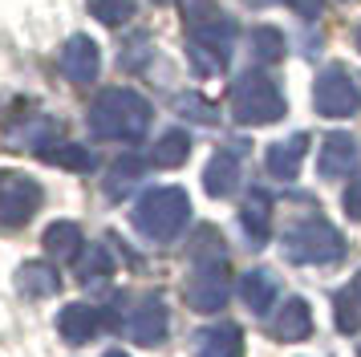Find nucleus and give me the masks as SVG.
I'll return each instance as SVG.
<instances>
[{"label":"nucleus","instance_id":"nucleus-29","mask_svg":"<svg viewBox=\"0 0 361 357\" xmlns=\"http://www.w3.org/2000/svg\"><path fill=\"white\" fill-rule=\"evenodd\" d=\"M90 13L98 16L102 25L118 29V25H126L134 16V0H90Z\"/></svg>","mask_w":361,"mask_h":357},{"label":"nucleus","instance_id":"nucleus-22","mask_svg":"<svg viewBox=\"0 0 361 357\" xmlns=\"http://www.w3.org/2000/svg\"><path fill=\"white\" fill-rule=\"evenodd\" d=\"M114 256H110V248L106 243H90L82 256H78V280H82L85 289H98V284H106L110 276H114Z\"/></svg>","mask_w":361,"mask_h":357},{"label":"nucleus","instance_id":"nucleus-24","mask_svg":"<svg viewBox=\"0 0 361 357\" xmlns=\"http://www.w3.org/2000/svg\"><path fill=\"white\" fill-rule=\"evenodd\" d=\"M187 155H191V134L187 130H166L163 138L154 143V167H183L187 162Z\"/></svg>","mask_w":361,"mask_h":357},{"label":"nucleus","instance_id":"nucleus-38","mask_svg":"<svg viewBox=\"0 0 361 357\" xmlns=\"http://www.w3.org/2000/svg\"><path fill=\"white\" fill-rule=\"evenodd\" d=\"M256 4H276V0H256Z\"/></svg>","mask_w":361,"mask_h":357},{"label":"nucleus","instance_id":"nucleus-17","mask_svg":"<svg viewBox=\"0 0 361 357\" xmlns=\"http://www.w3.org/2000/svg\"><path fill=\"white\" fill-rule=\"evenodd\" d=\"M268 333L276 341H305L312 333V308L309 301H300V296H288L280 313L268 321Z\"/></svg>","mask_w":361,"mask_h":357},{"label":"nucleus","instance_id":"nucleus-33","mask_svg":"<svg viewBox=\"0 0 361 357\" xmlns=\"http://www.w3.org/2000/svg\"><path fill=\"white\" fill-rule=\"evenodd\" d=\"M345 215L361 224V178L357 183H349V191H345Z\"/></svg>","mask_w":361,"mask_h":357},{"label":"nucleus","instance_id":"nucleus-3","mask_svg":"<svg viewBox=\"0 0 361 357\" xmlns=\"http://www.w3.org/2000/svg\"><path fill=\"white\" fill-rule=\"evenodd\" d=\"M288 110V102L280 94V85L272 78H264L260 69H252L244 78H235L231 85V118L244 126H272Z\"/></svg>","mask_w":361,"mask_h":357},{"label":"nucleus","instance_id":"nucleus-31","mask_svg":"<svg viewBox=\"0 0 361 357\" xmlns=\"http://www.w3.org/2000/svg\"><path fill=\"white\" fill-rule=\"evenodd\" d=\"M150 57H154V49H150V37H147V32H134L130 45L122 49V69H134V73H138V69H147Z\"/></svg>","mask_w":361,"mask_h":357},{"label":"nucleus","instance_id":"nucleus-32","mask_svg":"<svg viewBox=\"0 0 361 357\" xmlns=\"http://www.w3.org/2000/svg\"><path fill=\"white\" fill-rule=\"evenodd\" d=\"M179 4H183V16H187L191 29H195V25H207L212 16H219L215 0H179Z\"/></svg>","mask_w":361,"mask_h":357},{"label":"nucleus","instance_id":"nucleus-16","mask_svg":"<svg viewBox=\"0 0 361 357\" xmlns=\"http://www.w3.org/2000/svg\"><path fill=\"white\" fill-rule=\"evenodd\" d=\"M305 150H309V134H293V138H284V143H272L264 150L268 175L280 178V183H293L296 171H300V162H305Z\"/></svg>","mask_w":361,"mask_h":357},{"label":"nucleus","instance_id":"nucleus-39","mask_svg":"<svg viewBox=\"0 0 361 357\" xmlns=\"http://www.w3.org/2000/svg\"><path fill=\"white\" fill-rule=\"evenodd\" d=\"M154 4H175V0H154Z\"/></svg>","mask_w":361,"mask_h":357},{"label":"nucleus","instance_id":"nucleus-25","mask_svg":"<svg viewBox=\"0 0 361 357\" xmlns=\"http://www.w3.org/2000/svg\"><path fill=\"white\" fill-rule=\"evenodd\" d=\"M212 260H228V243L212 224H203L191 240V264H212Z\"/></svg>","mask_w":361,"mask_h":357},{"label":"nucleus","instance_id":"nucleus-5","mask_svg":"<svg viewBox=\"0 0 361 357\" xmlns=\"http://www.w3.org/2000/svg\"><path fill=\"white\" fill-rule=\"evenodd\" d=\"M231 45H235V20L231 16H212L207 25H195L187 37V57L199 78H215L224 73L231 61Z\"/></svg>","mask_w":361,"mask_h":357},{"label":"nucleus","instance_id":"nucleus-7","mask_svg":"<svg viewBox=\"0 0 361 357\" xmlns=\"http://www.w3.org/2000/svg\"><path fill=\"white\" fill-rule=\"evenodd\" d=\"M41 183L20 171H0V227H20L29 224L41 207Z\"/></svg>","mask_w":361,"mask_h":357},{"label":"nucleus","instance_id":"nucleus-15","mask_svg":"<svg viewBox=\"0 0 361 357\" xmlns=\"http://www.w3.org/2000/svg\"><path fill=\"white\" fill-rule=\"evenodd\" d=\"M240 227H244L252 248L268 243V236H272V199H268V191H260V187L247 191L244 207H240Z\"/></svg>","mask_w":361,"mask_h":357},{"label":"nucleus","instance_id":"nucleus-8","mask_svg":"<svg viewBox=\"0 0 361 357\" xmlns=\"http://www.w3.org/2000/svg\"><path fill=\"white\" fill-rule=\"evenodd\" d=\"M312 106L325 118H349V114H357L361 94L341 65H329L325 73L317 78V85H312Z\"/></svg>","mask_w":361,"mask_h":357},{"label":"nucleus","instance_id":"nucleus-34","mask_svg":"<svg viewBox=\"0 0 361 357\" xmlns=\"http://www.w3.org/2000/svg\"><path fill=\"white\" fill-rule=\"evenodd\" d=\"M293 4L296 16H305V20H317V16L325 13V0H288Z\"/></svg>","mask_w":361,"mask_h":357},{"label":"nucleus","instance_id":"nucleus-36","mask_svg":"<svg viewBox=\"0 0 361 357\" xmlns=\"http://www.w3.org/2000/svg\"><path fill=\"white\" fill-rule=\"evenodd\" d=\"M106 357H130V353H122V349H110V353H106Z\"/></svg>","mask_w":361,"mask_h":357},{"label":"nucleus","instance_id":"nucleus-37","mask_svg":"<svg viewBox=\"0 0 361 357\" xmlns=\"http://www.w3.org/2000/svg\"><path fill=\"white\" fill-rule=\"evenodd\" d=\"M353 289H357V292H361V272H357V280H353Z\"/></svg>","mask_w":361,"mask_h":357},{"label":"nucleus","instance_id":"nucleus-21","mask_svg":"<svg viewBox=\"0 0 361 357\" xmlns=\"http://www.w3.org/2000/svg\"><path fill=\"white\" fill-rule=\"evenodd\" d=\"M45 252H49L57 264H73V260L85 252V240H82V227L69 224V219H57V224L45 227Z\"/></svg>","mask_w":361,"mask_h":357},{"label":"nucleus","instance_id":"nucleus-30","mask_svg":"<svg viewBox=\"0 0 361 357\" xmlns=\"http://www.w3.org/2000/svg\"><path fill=\"white\" fill-rule=\"evenodd\" d=\"M175 110H179L183 118H195V122H207V126H212L215 118H219L212 102H207V97H199V94H179V97H175Z\"/></svg>","mask_w":361,"mask_h":357},{"label":"nucleus","instance_id":"nucleus-13","mask_svg":"<svg viewBox=\"0 0 361 357\" xmlns=\"http://www.w3.org/2000/svg\"><path fill=\"white\" fill-rule=\"evenodd\" d=\"M191 357H244V329L231 321L199 329L191 341Z\"/></svg>","mask_w":361,"mask_h":357},{"label":"nucleus","instance_id":"nucleus-35","mask_svg":"<svg viewBox=\"0 0 361 357\" xmlns=\"http://www.w3.org/2000/svg\"><path fill=\"white\" fill-rule=\"evenodd\" d=\"M353 45H357V53H361V25L353 29Z\"/></svg>","mask_w":361,"mask_h":357},{"label":"nucleus","instance_id":"nucleus-18","mask_svg":"<svg viewBox=\"0 0 361 357\" xmlns=\"http://www.w3.org/2000/svg\"><path fill=\"white\" fill-rule=\"evenodd\" d=\"M235 187H240V155L215 150L212 162L203 167V191L215 195V199H228Z\"/></svg>","mask_w":361,"mask_h":357},{"label":"nucleus","instance_id":"nucleus-27","mask_svg":"<svg viewBox=\"0 0 361 357\" xmlns=\"http://www.w3.org/2000/svg\"><path fill=\"white\" fill-rule=\"evenodd\" d=\"M252 53L260 57V61H280L284 53H288V37L276 29V25H260V29L252 32Z\"/></svg>","mask_w":361,"mask_h":357},{"label":"nucleus","instance_id":"nucleus-28","mask_svg":"<svg viewBox=\"0 0 361 357\" xmlns=\"http://www.w3.org/2000/svg\"><path fill=\"white\" fill-rule=\"evenodd\" d=\"M45 159H49L53 167H66V171H94V167H98L94 150H90V146H78V143H61V146H53Z\"/></svg>","mask_w":361,"mask_h":357},{"label":"nucleus","instance_id":"nucleus-19","mask_svg":"<svg viewBox=\"0 0 361 357\" xmlns=\"http://www.w3.org/2000/svg\"><path fill=\"white\" fill-rule=\"evenodd\" d=\"M17 289L25 296H33V301H45V296H57L61 289V272L45 264V260H25L17 268Z\"/></svg>","mask_w":361,"mask_h":357},{"label":"nucleus","instance_id":"nucleus-10","mask_svg":"<svg viewBox=\"0 0 361 357\" xmlns=\"http://www.w3.org/2000/svg\"><path fill=\"white\" fill-rule=\"evenodd\" d=\"M57 65H61V73H66L73 85H90V81H98V73H102V49H98V41H90L85 32H73L66 45H61Z\"/></svg>","mask_w":361,"mask_h":357},{"label":"nucleus","instance_id":"nucleus-40","mask_svg":"<svg viewBox=\"0 0 361 357\" xmlns=\"http://www.w3.org/2000/svg\"><path fill=\"white\" fill-rule=\"evenodd\" d=\"M357 357H361V341H357Z\"/></svg>","mask_w":361,"mask_h":357},{"label":"nucleus","instance_id":"nucleus-6","mask_svg":"<svg viewBox=\"0 0 361 357\" xmlns=\"http://www.w3.org/2000/svg\"><path fill=\"white\" fill-rule=\"evenodd\" d=\"M183 296L195 313H219L231 296V272L228 260H212V264H195L187 284H183Z\"/></svg>","mask_w":361,"mask_h":357},{"label":"nucleus","instance_id":"nucleus-1","mask_svg":"<svg viewBox=\"0 0 361 357\" xmlns=\"http://www.w3.org/2000/svg\"><path fill=\"white\" fill-rule=\"evenodd\" d=\"M150 102L138 90H102L90 106V130L106 143H138L150 130Z\"/></svg>","mask_w":361,"mask_h":357},{"label":"nucleus","instance_id":"nucleus-12","mask_svg":"<svg viewBox=\"0 0 361 357\" xmlns=\"http://www.w3.org/2000/svg\"><path fill=\"white\" fill-rule=\"evenodd\" d=\"M361 159V146L353 134H345V130H333L325 134V143H321V155H317V171L321 178H345Z\"/></svg>","mask_w":361,"mask_h":357},{"label":"nucleus","instance_id":"nucleus-14","mask_svg":"<svg viewBox=\"0 0 361 357\" xmlns=\"http://www.w3.org/2000/svg\"><path fill=\"white\" fill-rule=\"evenodd\" d=\"M106 329V317H102V308L94 305H66L61 308V317H57V333L69 341V345H85V341H94Z\"/></svg>","mask_w":361,"mask_h":357},{"label":"nucleus","instance_id":"nucleus-4","mask_svg":"<svg viewBox=\"0 0 361 357\" xmlns=\"http://www.w3.org/2000/svg\"><path fill=\"white\" fill-rule=\"evenodd\" d=\"M284 256L293 264H337L345 256V236L329 219L312 215V219H300V224L288 227Z\"/></svg>","mask_w":361,"mask_h":357},{"label":"nucleus","instance_id":"nucleus-2","mask_svg":"<svg viewBox=\"0 0 361 357\" xmlns=\"http://www.w3.org/2000/svg\"><path fill=\"white\" fill-rule=\"evenodd\" d=\"M134 227L154 243H171L191 219V199L183 187H150L134 203Z\"/></svg>","mask_w":361,"mask_h":357},{"label":"nucleus","instance_id":"nucleus-9","mask_svg":"<svg viewBox=\"0 0 361 357\" xmlns=\"http://www.w3.org/2000/svg\"><path fill=\"white\" fill-rule=\"evenodd\" d=\"M66 138V126L61 118H45V114H33L25 122H8V146L13 150H29V155H49L53 146H61Z\"/></svg>","mask_w":361,"mask_h":357},{"label":"nucleus","instance_id":"nucleus-20","mask_svg":"<svg viewBox=\"0 0 361 357\" xmlns=\"http://www.w3.org/2000/svg\"><path fill=\"white\" fill-rule=\"evenodd\" d=\"M240 296H244V305L252 308V313H268L272 308V301L280 296V280L272 268H252V272H244V280H240Z\"/></svg>","mask_w":361,"mask_h":357},{"label":"nucleus","instance_id":"nucleus-23","mask_svg":"<svg viewBox=\"0 0 361 357\" xmlns=\"http://www.w3.org/2000/svg\"><path fill=\"white\" fill-rule=\"evenodd\" d=\"M142 175H147V162L138 159V155H122V159H114V167L106 171V183H102V187H106L110 199H122V195L134 191V183Z\"/></svg>","mask_w":361,"mask_h":357},{"label":"nucleus","instance_id":"nucleus-11","mask_svg":"<svg viewBox=\"0 0 361 357\" xmlns=\"http://www.w3.org/2000/svg\"><path fill=\"white\" fill-rule=\"evenodd\" d=\"M166 325H171V317H166V305L159 292H150V296H142L138 305L130 308V317H126V333H130L134 345H159V341H166Z\"/></svg>","mask_w":361,"mask_h":357},{"label":"nucleus","instance_id":"nucleus-26","mask_svg":"<svg viewBox=\"0 0 361 357\" xmlns=\"http://www.w3.org/2000/svg\"><path fill=\"white\" fill-rule=\"evenodd\" d=\"M333 317H337V329L341 333H357L361 329V292L353 284L333 296Z\"/></svg>","mask_w":361,"mask_h":357}]
</instances>
